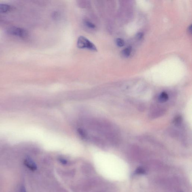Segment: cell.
I'll use <instances>...</instances> for the list:
<instances>
[{
    "label": "cell",
    "mask_w": 192,
    "mask_h": 192,
    "mask_svg": "<svg viewBox=\"0 0 192 192\" xmlns=\"http://www.w3.org/2000/svg\"><path fill=\"white\" fill-rule=\"evenodd\" d=\"M132 52V48L129 47L125 49L122 51V54L123 56L125 57H128L130 56Z\"/></svg>",
    "instance_id": "cell-6"
},
{
    "label": "cell",
    "mask_w": 192,
    "mask_h": 192,
    "mask_svg": "<svg viewBox=\"0 0 192 192\" xmlns=\"http://www.w3.org/2000/svg\"><path fill=\"white\" fill-rule=\"evenodd\" d=\"M116 44L118 46L122 47L124 45L125 43L124 41L121 39H117L116 40Z\"/></svg>",
    "instance_id": "cell-8"
},
{
    "label": "cell",
    "mask_w": 192,
    "mask_h": 192,
    "mask_svg": "<svg viewBox=\"0 0 192 192\" xmlns=\"http://www.w3.org/2000/svg\"><path fill=\"white\" fill-rule=\"evenodd\" d=\"M85 24L87 27L91 29H95L96 28V26L92 23L89 21H85Z\"/></svg>",
    "instance_id": "cell-9"
},
{
    "label": "cell",
    "mask_w": 192,
    "mask_h": 192,
    "mask_svg": "<svg viewBox=\"0 0 192 192\" xmlns=\"http://www.w3.org/2000/svg\"><path fill=\"white\" fill-rule=\"evenodd\" d=\"M19 192H26V189L25 187L24 186H22L21 187L20 189Z\"/></svg>",
    "instance_id": "cell-10"
},
{
    "label": "cell",
    "mask_w": 192,
    "mask_h": 192,
    "mask_svg": "<svg viewBox=\"0 0 192 192\" xmlns=\"http://www.w3.org/2000/svg\"><path fill=\"white\" fill-rule=\"evenodd\" d=\"M143 36V34L142 33H140L138 34V38L139 39H142Z\"/></svg>",
    "instance_id": "cell-11"
},
{
    "label": "cell",
    "mask_w": 192,
    "mask_h": 192,
    "mask_svg": "<svg viewBox=\"0 0 192 192\" xmlns=\"http://www.w3.org/2000/svg\"><path fill=\"white\" fill-rule=\"evenodd\" d=\"M169 99V96L166 92H163L159 95L158 100L160 102H164Z\"/></svg>",
    "instance_id": "cell-5"
},
{
    "label": "cell",
    "mask_w": 192,
    "mask_h": 192,
    "mask_svg": "<svg viewBox=\"0 0 192 192\" xmlns=\"http://www.w3.org/2000/svg\"><path fill=\"white\" fill-rule=\"evenodd\" d=\"M146 174L145 170L141 167H138L135 172V174Z\"/></svg>",
    "instance_id": "cell-7"
},
{
    "label": "cell",
    "mask_w": 192,
    "mask_h": 192,
    "mask_svg": "<svg viewBox=\"0 0 192 192\" xmlns=\"http://www.w3.org/2000/svg\"><path fill=\"white\" fill-rule=\"evenodd\" d=\"M24 164L30 170L35 171L37 169V165L35 162L30 158H26L24 160Z\"/></svg>",
    "instance_id": "cell-3"
},
{
    "label": "cell",
    "mask_w": 192,
    "mask_h": 192,
    "mask_svg": "<svg viewBox=\"0 0 192 192\" xmlns=\"http://www.w3.org/2000/svg\"><path fill=\"white\" fill-rule=\"evenodd\" d=\"M7 32L10 35L17 36L22 38L27 37L28 34V32L26 30L17 27L9 28L7 30Z\"/></svg>",
    "instance_id": "cell-2"
},
{
    "label": "cell",
    "mask_w": 192,
    "mask_h": 192,
    "mask_svg": "<svg viewBox=\"0 0 192 192\" xmlns=\"http://www.w3.org/2000/svg\"><path fill=\"white\" fill-rule=\"evenodd\" d=\"M77 45V47L79 49H87L94 52L97 51V49L96 45L84 36H80L79 37Z\"/></svg>",
    "instance_id": "cell-1"
},
{
    "label": "cell",
    "mask_w": 192,
    "mask_h": 192,
    "mask_svg": "<svg viewBox=\"0 0 192 192\" xmlns=\"http://www.w3.org/2000/svg\"><path fill=\"white\" fill-rule=\"evenodd\" d=\"M10 6L5 4L0 3V13H5L10 11Z\"/></svg>",
    "instance_id": "cell-4"
}]
</instances>
